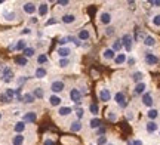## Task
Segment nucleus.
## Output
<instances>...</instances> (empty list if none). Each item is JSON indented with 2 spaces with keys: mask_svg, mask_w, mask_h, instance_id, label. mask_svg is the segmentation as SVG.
<instances>
[{
  "mask_svg": "<svg viewBox=\"0 0 160 145\" xmlns=\"http://www.w3.org/2000/svg\"><path fill=\"white\" fill-rule=\"evenodd\" d=\"M58 21H57V18H50V19H47V21H46V27H49V25H54V24H57Z\"/></svg>",
  "mask_w": 160,
  "mask_h": 145,
  "instance_id": "3c124183",
  "label": "nucleus"
},
{
  "mask_svg": "<svg viewBox=\"0 0 160 145\" xmlns=\"http://www.w3.org/2000/svg\"><path fill=\"white\" fill-rule=\"evenodd\" d=\"M24 56L27 58V59H30V58H33L36 55V47H30V46H27V49H24Z\"/></svg>",
  "mask_w": 160,
  "mask_h": 145,
  "instance_id": "e433bc0d",
  "label": "nucleus"
},
{
  "mask_svg": "<svg viewBox=\"0 0 160 145\" xmlns=\"http://www.w3.org/2000/svg\"><path fill=\"white\" fill-rule=\"evenodd\" d=\"M37 13H39L40 18H45L46 15L49 13V5H47V3H40V5L37 6Z\"/></svg>",
  "mask_w": 160,
  "mask_h": 145,
  "instance_id": "412c9836",
  "label": "nucleus"
},
{
  "mask_svg": "<svg viewBox=\"0 0 160 145\" xmlns=\"http://www.w3.org/2000/svg\"><path fill=\"white\" fill-rule=\"evenodd\" d=\"M96 133H98V135H101V136H103V135L105 133V129H104L103 126H101V127H99V129H98V132H96Z\"/></svg>",
  "mask_w": 160,
  "mask_h": 145,
  "instance_id": "13d9d810",
  "label": "nucleus"
},
{
  "mask_svg": "<svg viewBox=\"0 0 160 145\" xmlns=\"http://www.w3.org/2000/svg\"><path fill=\"white\" fill-rule=\"evenodd\" d=\"M43 145H55V141H54V139H49V138H46L45 141H43Z\"/></svg>",
  "mask_w": 160,
  "mask_h": 145,
  "instance_id": "864d4df0",
  "label": "nucleus"
},
{
  "mask_svg": "<svg viewBox=\"0 0 160 145\" xmlns=\"http://www.w3.org/2000/svg\"><path fill=\"white\" fill-rule=\"evenodd\" d=\"M47 62H49V56L46 55V54H39V56H37V64L39 65H45Z\"/></svg>",
  "mask_w": 160,
  "mask_h": 145,
  "instance_id": "4c0bfd02",
  "label": "nucleus"
},
{
  "mask_svg": "<svg viewBox=\"0 0 160 145\" xmlns=\"http://www.w3.org/2000/svg\"><path fill=\"white\" fill-rule=\"evenodd\" d=\"M2 119H3V116H2V112H0V122H2Z\"/></svg>",
  "mask_w": 160,
  "mask_h": 145,
  "instance_id": "052dcab7",
  "label": "nucleus"
},
{
  "mask_svg": "<svg viewBox=\"0 0 160 145\" xmlns=\"http://www.w3.org/2000/svg\"><path fill=\"white\" fill-rule=\"evenodd\" d=\"M13 49L15 50H21V52H24V49H27V40L25 39H19L16 43H15V46H13Z\"/></svg>",
  "mask_w": 160,
  "mask_h": 145,
  "instance_id": "c756f323",
  "label": "nucleus"
},
{
  "mask_svg": "<svg viewBox=\"0 0 160 145\" xmlns=\"http://www.w3.org/2000/svg\"><path fill=\"white\" fill-rule=\"evenodd\" d=\"M98 98L103 102H110L111 101V92H110V89L108 88H101L98 90Z\"/></svg>",
  "mask_w": 160,
  "mask_h": 145,
  "instance_id": "0eeeda50",
  "label": "nucleus"
},
{
  "mask_svg": "<svg viewBox=\"0 0 160 145\" xmlns=\"http://www.w3.org/2000/svg\"><path fill=\"white\" fill-rule=\"evenodd\" d=\"M126 59H127V55L126 54H116V58H114V65H123L126 64Z\"/></svg>",
  "mask_w": 160,
  "mask_h": 145,
  "instance_id": "cd10ccee",
  "label": "nucleus"
},
{
  "mask_svg": "<svg viewBox=\"0 0 160 145\" xmlns=\"http://www.w3.org/2000/svg\"><path fill=\"white\" fill-rule=\"evenodd\" d=\"M151 24H153L154 27H157V28H159V27H160V13H156V15L151 18Z\"/></svg>",
  "mask_w": 160,
  "mask_h": 145,
  "instance_id": "ea45409f",
  "label": "nucleus"
},
{
  "mask_svg": "<svg viewBox=\"0 0 160 145\" xmlns=\"http://www.w3.org/2000/svg\"><path fill=\"white\" fill-rule=\"evenodd\" d=\"M76 19H77V16H76L74 13H64V15L61 16V21H62V24H65V25L74 24Z\"/></svg>",
  "mask_w": 160,
  "mask_h": 145,
  "instance_id": "dca6fc26",
  "label": "nucleus"
},
{
  "mask_svg": "<svg viewBox=\"0 0 160 145\" xmlns=\"http://www.w3.org/2000/svg\"><path fill=\"white\" fill-rule=\"evenodd\" d=\"M58 5H59V6H62V8H65V6H68V5H70V2H68V0H59V2H58Z\"/></svg>",
  "mask_w": 160,
  "mask_h": 145,
  "instance_id": "5fc2aeb1",
  "label": "nucleus"
},
{
  "mask_svg": "<svg viewBox=\"0 0 160 145\" xmlns=\"http://www.w3.org/2000/svg\"><path fill=\"white\" fill-rule=\"evenodd\" d=\"M104 33H105V36H107V37H111V36H114V33H116V27H107Z\"/></svg>",
  "mask_w": 160,
  "mask_h": 145,
  "instance_id": "37998d69",
  "label": "nucleus"
},
{
  "mask_svg": "<svg viewBox=\"0 0 160 145\" xmlns=\"http://www.w3.org/2000/svg\"><path fill=\"white\" fill-rule=\"evenodd\" d=\"M107 145H114V144H107Z\"/></svg>",
  "mask_w": 160,
  "mask_h": 145,
  "instance_id": "680f3d73",
  "label": "nucleus"
},
{
  "mask_svg": "<svg viewBox=\"0 0 160 145\" xmlns=\"http://www.w3.org/2000/svg\"><path fill=\"white\" fill-rule=\"evenodd\" d=\"M23 102H25V104H34V102H36L34 95H33L31 92L24 93V95H23Z\"/></svg>",
  "mask_w": 160,
  "mask_h": 145,
  "instance_id": "473e14b6",
  "label": "nucleus"
},
{
  "mask_svg": "<svg viewBox=\"0 0 160 145\" xmlns=\"http://www.w3.org/2000/svg\"><path fill=\"white\" fill-rule=\"evenodd\" d=\"M0 102H3V104H8V102H11V99H9V98H8L5 93H2V95H0Z\"/></svg>",
  "mask_w": 160,
  "mask_h": 145,
  "instance_id": "8fccbe9b",
  "label": "nucleus"
},
{
  "mask_svg": "<svg viewBox=\"0 0 160 145\" xmlns=\"http://www.w3.org/2000/svg\"><path fill=\"white\" fill-rule=\"evenodd\" d=\"M37 120V112L36 111H27L23 116V122L24 123H34Z\"/></svg>",
  "mask_w": 160,
  "mask_h": 145,
  "instance_id": "a211bd4d",
  "label": "nucleus"
},
{
  "mask_svg": "<svg viewBox=\"0 0 160 145\" xmlns=\"http://www.w3.org/2000/svg\"><path fill=\"white\" fill-rule=\"evenodd\" d=\"M47 76V70L45 67H37L34 71V77L36 78H45Z\"/></svg>",
  "mask_w": 160,
  "mask_h": 145,
  "instance_id": "c85d7f7f",
  "label": "nucleus"
},
{
  "mask_svg": "<svg viewBox=\"0 0 160 145\" xmlns=\"http://www.w3.org/2000/svg\"><path fill=\"white\" fill-rule=\"evenodd\" d=\"M31 93L34 95L36 99H43V98H45V90L42 89V88H34Z\"/></svg>",
  "mask_w": 160,
  "mask_h": 145,
  "instance_id": "f704fd0d",
  "label": "nucleus"
},
{
  "mask_svg": "<svg viewBox=\"0 0 160 145\" xmlns=\"http://www.w3.org/2000/svg\"><path fill=\"white\" fill-rule=\"evenodd\" d=\"M88 126H89V129L95 130V129H99V127L103 126V122H101L98 117H92L91 120H89V123H88Z\"/></svg>",
  "mask_w": 160,
  "mask_h": 145,
  "instance_id": "393cba45",
  "label": "nucleus"
},
{
  "mask_svg": "<svg viewBox=\"0 0 160 145\" xmlns=\"http://www.w3.org/2000/svg\"><path fill=\"white\" fill-rule=\"evenodd\" d=\"M145 92H147V83L142 81V83H137L135 85V88H134V93L135 95H141L142 96Z\"/></svg>",
  "mask_w": 160,
  "mask_h": 145,
  "instance_id": "4be33fe9",
  "label": "nucleus"
},
{
  "mask_svg": "<svg viewBox=\"0 0 160 145\" xmlns=\"http://www.w3.org/2000/svg\"><path fill=\"white\" fill-rule=\"evenodd\" d=\"M5 95H6V96H8V98L12 101L13 98H15V89H11V88H8V89L5 90Z\"/></svg>",
  "mask_w": 160,
  "mask_h": 145,
  "instance_id": "79ce46f5",
  "label": "nucleus"
},
{
  "mask_svg": "<svg viewBox=\"0 0 160 145\" xmlns=\"http://www.w3.org/2000/svg\"><path fill=\"white\" fill-rule=\"evenodd\" d=\"M145 116H147V119L148 120H151V122H156L157 119H159L160 112L157 108H148V111L145 112Z\"/></svg>",
  "mask_w": 160,
  "mask_h": 145,
  "instance_id": "5701e85b",
  "label": "nucleus"
},
{
  "mask_svg": "<svg viewBox=\"0 0 160 145\" xmlns=\"http://www.w3.org/2000/svg\"><path fill=\"white\" fill-rule=\"evenodd\" d=\"M57 55L59 58H68L71 55V47H68V46H59L57 49Z\"/></svg>",
  "mask_w": 160,
  "mask_h": 145,
  "instance_id": "4468645a",
  "label": "nucleus"
},
{
  "mask_svg": "<svg viewBox=\"0 0 160 145\" xmlns=\"http://www.w3.org/2000/svg\"><path fill=\"white\" fill-rule=\"evenodd\" d=\"M142 45L145 46V47H154V46L157 45V40H156V37H154V36L147 34V36H145V39L142 40Z\"/></svg>",
  "mask_w": 160,
  "mask_h": 145,
  "instance_id": "f3484780",
  "label": "nucleus"
},
{
  "mask_svg": "<svg viewBox=\"0 0 160 145\" xmlns=\"http://www.w3.org/2000/svg\"><path fill=\"white\" fill-rule=\"evenodd\" d=\"M47 102H49V105L50 107H61V104H62V98L59 96V95H50L49 98H47Z\"/></svg>",
  "mask_w": 160,
  "mask_h": 145,
  "instance_id": "2eb2a0df",
  "label": "nucleus"
},
{
  "mask_svg": "<svg viewBox=\"0 0 160 145\" xmlns=\"http://www.w3.org/2000/svg\"><path fill=\"white\" fill-rule=\"evenodd\" d=\"M91 30H88V28H82L79 30V33H77V40L80 42H88V40H91Z\"/></svg>",
  "mask_w": 160,
  "mask_h": 145,
  "instance_id": "9b49d317",
  "label": "nucleus"
},
{
  "mask_svg": "<svg viewBox=\"0 0 160 145\" xmlns=\"http://www.w3.org/2000/svg\"><path fill=\"white\" fill-rule=\"evenodd\" d=\"M15 77V74H13V70L11 67H5L3 68V73H2V78H3V81L5 83H9L12 81Z\"/></svg>",
  "mask_w": 160,
  "mask_h": 145,
  "instance_id": "1a4fd4ad",
  "label": "nucleus"
},
{
  "mask_svg": "<svg viewBox=\"0 0 160 145\" xmlns=\"http://www.w3.org/2000/svg\"><path fill=\"white\" fill-rule=\"evenodd\" d=\"M2 16H3L5 21H9V22L18 19V15H16V12L15 11H3L2 12Z\"/></svg>",
  "mask_w": 160,
  "mask_h": 145,
  "instance_id": "ddd939ff",
  "label": "nucleus"
},
{
  "mask_svg": "<svg viewBox=\"0 0 160 145\" xmlns=\"http://www.w3.org/2000/svg\"><path fill=\"white\" fill-rule=\"evenodd\" d=\"M24 142H25V136L23 133H18L12 138V145H24Z\"/></svg>",
  "mask_w": 160,
  "mask_h": 145,
  "instance_id": "7c9ffc66",
  "label": "nucleus"
},
{
  "mask_svg": "<svg viewBox=\"0 0 160 145\" xmlns=\"http://www.w3.org/2000/svg\"><path fill=\"white\" fill-rule=\"evenodd\" d=\"M148 3L153 6V8H160V0H151V2H148Z\"/></svg>",
  "mask_w": 160,
  "mask_h": 145,
  "instance_id": "603ef678",
  "label": "nucleus"
},
{
  "mask_svg": "<svg viewBox=\"0 0 160 145\" xmlns=\"http://www.w3.org/2000/svg\"><path fill=\"white\" fill-rule=\"evenodd\" d=\"M70 99L73 101L74 104L80 105V104H82V99H83V95H82L80 89H77V88H71V89H70Z\"/></svg>",
  "mask_w": 160,
  "mask_h": 145,
  "instance_id": "20e7f679",
  "label": "nucleus"
},
{
  "mask_svg": "<svg viewBox=\"0 0 160 145\" xmlns=\"http://www.w3.org/2000/svg\"><path fill=\"white\" fill-rule=\"evenodd\" d=\"M126 64H127L129 67H132V65H135V64H137V59H135L134 56H127V59H126Z\"/></svg>",
  "mask_w": 160,
  "mask_h": 145,
  "instance_id": "49530a36",
  "label": "nucleus"
},
{
  "mask_svg": "<svg viewBox=\"0 0 160 145\" xmlns=\"http://www.w3.org/2000/svg\"><path fill=\"white\" fill-rule=\"evenodd\" d=\"M144 77H145V74H144L142 71H134L132 76H130L132 81H134L135 85H137V83H142V81H144Z\"/></svg>",
  "mask_w": 160,
  "mask_h": 145,
  "instance_id": "b1692460",
  "label": "nucleus"
},
{
  "mask_svg": "<svg viewBox=\"0 0 160 145\" xmlns=\"http://www.w3.org/2000/svg\"><path fill=\"white\" fill-rule=\"evenodd\" d=\"M58 43H59L61 46H65V45H67V37H61Z\"/></svg>",
  "mask_w": 160,
  "mask_h": 145,
  "instance_id": "6e6d98bb",
  "label": "nucleus"
},
{
  "mask_svg": "<svg viewBox=\"0 0 160 145\" xmlns=\"http://www.w3.org/2000/svg\"><path fill=\"white\" fill-rule=\"evenodd\" d=\"M144 61H145V64L150 65V67H154V65H157L160 61V58L154 52H145V55H144Z\"/></svg>",
  "mask_w": 160,
  "mask_h": 145,
  "instance_id": "f03ea898",
  "label": "nucleus"
},
{
  "mask_svg": "<svg viewBox=\"0 0 160 145\" xmlns=\"http://www.w3.org/2000/svg\"><path fill=\"white\" fill-rule=\"evenodd\" d=\"M126 119H127L129 122H132V120L135 119V114H134L132 110H127V111H126Z\"/></svg>",
  "mask_w": 160,
  "mask_h": 145,
  "instance_id": "de8ad7c7",
  "label": "nucleus"
},
{
  "mask_svg": "<svg viewBox=\"0 0 160 145\" xmlns=\"http://www.w3.org/2000/svg\"><path fill=\"white\" fill-rule=\"evenodd\" d=\"M89 112H91L93 117H98V114H99V105L95 104V102L89 104Z\"/></svg>",
  "mask_w": 160,
  "mask_h": 145,
  "instance_id": "c9c22d12",
  "label": "nucleus"
},
{
  "mask_svg": "<svg viewBox=\"0 0 160 145\" xmlns=\"http://www.w3.org/2000/svg\"><path fill=\"white\" fill-rule=\"evenodd\" d=\"M114 102L119 105V107H122V108H125L126 105H127V99H126V95L123 92H116L114 93Z\"/></svg>",
  "mask_w": 160,
  "mask_h": 145,
  "instance_id": "6e6552de",
  "label": "nucleus"
},
{
  "mask_svg": "<svg viewBox=\"0 0 160 145\" xmlns=\"http://www.w3.org/2000/svg\"><path fill=\"white\" fill-rule=\"evenodd\" d=\"M15 64L19 65V67H27V65H28V59H27L24 55L15 56Z\"/></svg>",
  "mask_w": 160,
  "mask_h": 145,
  "instance_id": "2f4dec72",
  "label": "nucleus"
},
{
  "mask_svg": "<svg viewBox=\"0 0 160 145\" xmlns=\"http://www.w3.org/2000/svg\"><path fill=\"white\" fill-rule=\"evenodd\" d=\"M71 112H73V108H71V107H67V105L58 108V116H59V117H68Z\"/></svg>",
  "mask_w": 160,
  "mask_h": 145,
  "instance_id": "bb28decb",
  "label": "nucleus"
},
{
  "mask_svg": "<svg viewBox=\"0 0 160 145\" xmlns=\"http://www.w3.org/2000/svg\"><path fill=\"white\" fill-rule=\"evenodd\" d=\"M120 40H122V45L126 49V52H132V49H134V37H132V34L125 33Z\"/></svg>",
  "mask_w": 160,
  "mask_h": 145,
  "instance_id": "f257e3e1",
  "label": "nucleus"
},
{
  "mask_svg": "<svg viewBox=\"0 0 160 145\" xmlns=\"http://www.w3.org/2000/svg\"><path fill=\"white\" fill-rule=\"evenodd\" d=\"M114 58H116V52L111 47H107V49L103 50V59H105V61H114Z\"/></svg>",
  "mask_w": 160,
  "mask_h": 145,
  "instance_id": "aec40b11",
  "label": "nucleus"
},
{
  "mask_svg": "<svg viewBox=\"0 0 160 145\" xmlns=\"http://www.w3.org/2000/svg\"><path fill=\"white\" fill-rule=\"evenodd\" d=\"M68 129H70V132H73V133H79V132H82V129H83L82 120H73V122L70 123Z\"/></svg>",
  "mask_w": 160,
  "mask_h": 145,
  "instance_id": "f8f14e48",
  "label": "nucleus"
},
{
  "mask_svg": "<svg viewBox=\"0 0 160 145\" xmlns=\"http://www.w3.org/2000/svg\"><path fill=\"white\" fill-rule=\"evenodd\" d=\"M98 21H99L101 25H110V22L113 21V15H111L110 12L103 11L99 15H98Z\"/></svg>",
  "mask_w": 160,
  "mask_h": 145,
  "instance_id": "423d86ee",
  "label": "nucleus"
},
{
  "mask_svg": "<svg viewBox=\"0 0 160 145\" xmlns=\"http://www.w3.org/2000/svg\"><path fill=\"white\" fill-rule=\"evenodd\" d=\"M27 129V123H24L23 120H19V122H16L13 124V132L18 135V133H23L24 130Z\"/></svg>",
  "mask_w": 160,
  "mask_h": 145,
  "instance_id": "a878e982",
  "label": "nucleus"
},
{
  "mask_svg": "<svg viewBox=\"0 0 160 145\" xmlns=\"http://www.w3.org/2000/svg\"><path fill=\"white\" fill-rule=\"evenodd\" d=\"M68 65H70L68 58H59V61H58V67L59 68H67Z\"/></svg>",
  "mask_w": 160,
  "mask_h": 145,
  "instance_id": "58836bf2",
  "label": "nucleus"
},
{
  "mask_svg": "<svg viewBox=\"0 0 160 145\" xmlns=\"http://www.w3.org/2000/svg\"><path fill=\"white\" fill-rule=\"evenodd\" d=\"M64 89H65V83L62 80H54L50 83V90L54 95H59L61 92H64Z\"/></svg>",
  "mask_w": 160,
  "mask_h": 145,
  "instance_id": "7ed1b4c3",
  "label": "nucleus"
},
{
  "mask_svg": "<svg viewBox=\"0 0 160 145\" xmlns=\"http://www.w3.org/2000/svg\"><path fill=\"white\" fill-rule=\"evenodd\" d=\"M23 11L27 13V15H33L37 12V5L33 3V2H27V3H24L23 5Z\"/></svg>",
  "mask_w": 160,
  "mask_h": 145,
  "instance_id": "9d476101",
  "label": "nucleus"
},
{
  "mask_svg": "<svg viewBox=\"0 0 160 145\" xmlns=\"http://www.w3.org/2000/svg\"><path fill=\"white\" fill-rule=\"evenodd\" d=\"M145 130H147V133H156L159 130V123L148 120V122L145 123Z\"/></svg>",
  "mask_w": 160,
  "mask_h": 145,
  "instance_id": "6ab92c4d",
  "label": "nucleus"
},
{
  "mask_svg": "<svg viewBox=\"0 0 160 145\" xmlns=\"http://www.w3.org/2000/svg\"><path fill=\"white\" fill-rule=\"evenodd\" d=\"M111 49L114 50L116 54H120V50L123 49V45H122V40H120V39H116L114 42H113V45H111Z\"/></svg>",
  "mask_w": 160,
  "mask_h": 145,
  "instance_id": "72a5a7b5",
  "label": "nucleus"
},
{
  "mask_svg": "<svg viewBox=\"0 0 160 145\" xmlns=\"http://www.w3.org/2000/svg\"><path fill=\"white\" fill-rule=\"evenodd\" d=\"M127 145H144L141 139H134V141H127Z\"/></svg>",
  "mask_w": 160,
  "mask_h": 145,
  "instance_id": "09e8293b",
  "label": "nucleus"
},
{
  "mask_svg": "<svg viewBox=\"0 0 160 145\" xmlns=\"http://www.w3.org/2000/svg\"><path fill=\"white\" fill-rule=\"evenodd\" d=\"M108 144V139H107V136H99L98 139H96V145H107Z\"/></svg>",
  "mask_w": 160,
  "mask_h": 145,
  "instance_id": "a18cd8bd",
  "label": "nucleus"
},
{
  "mask_svg": "<svg viewBox=\"0 0 160 145\" xmlns=\"http://www.w3.org/2000/svg\"><path fill=\"white\" fill-rule=\"evenodd\" d=\"M107 119H108L110 122H116V120H117V114H116L113 110H108V111H107Z\"/></svg>",
  "mask_w": 160,
  "mask_h": 145,
  "instance_id": "a19ab883",
  "label": "nucleus"
},
{
  "mask_svg": "<svg viewBox=\"0 0 160 145\" xmlns=\"http://www.w3.org/2000/svg\"><path fill=\"white\" fill-rule=\"evenodd\" d=\"M30 22H31V24H36V22H37V18H36V16H33V18L30 19Z\"/></svg>",
  "mask_w": 160,
  "mask_h": 145,
  "instance_id": "bf43d9fd",
  "label": "nucleus"
},
{
  "mask_svg": "<svg viewBox=\"0 0 160 145\" xmlns=\"http://www.w3.org/2000/svg\"><path fill=\"white\" fill-rule=\"evenodd\" d=\"M85 117V110L83 108H77L76 110V120H82Z\"/></svg>",
  "mask_w": 160,
  "mask_h": 145,
  "instance_id": "c03bdc74",
  "label": "nucleus"
},
{
  "mask_svg": "<svg viewBox=\"0 0 160 145\" xmlns=\"http://www.w3.org/2000/svg\"><path fill=\"white\" fill-rule=\"evenodd\" d=\"M21 34H31V28H28V27H25V28H23V31H21Z\"/></svg>",
  "mask_w": 160,
  "mask_h": 145,
  "instance_id": "4d7b16f0",
  "label": "nucleus"
},
{
  "mask_svg": "<svg viewBox=\"0 0 160 145\" xmlns=\"http://www.w3.org/2000/svg\"><path fill=\"white\" fill-rule=\"evenodd\" d=\"M141 102H142L144 107L153 108V105H154V96H153V93H151V92H145V93L141 96Z\"/></svg>",
  "mask_w": 160,
  "mask_h": 145,
  "instance_id": "39448f33",
  "label": "nucleus"
}]
</instances>
